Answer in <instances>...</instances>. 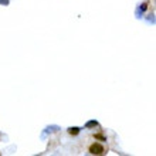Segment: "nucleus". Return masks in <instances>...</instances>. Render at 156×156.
<instances>
[{
    "label": "nucleus",
    "mask_w": 156,
    "mask_h": 156,
    "mask_svg": "<svg viewBox=\"0 0 156 156\" xmlns=\"http://www.w3.org/2000/svg\"><path fill=\"white\" fill-rule=\"evenodd\" d=\"M89 152L92 155H102L104 153V146L101 143H92L89 146Z\"/></svg>",
    "instance_id": "nucleus-1"
},
{
    "label": "nucleus",
    "mask_w": 156,
    "mask_h": 156,
    "mask_svg": "<svg viewBox=\"0 0 156 156\" xmlns=\"http://www.w3.org/2000/svg\"><path fill=\"white\" fill-rule=\"evenodd\" d=\"M146 9H148V3H142V6H139V7L136 9V16H138V17H141Z\"/></svg>",
    "instance_id": "nucleus-2"
},
{
    "label": "nucleus",
    "mask_w": 156,
    "mask_h": 156,
    "mask_svg": "<svg viewBox=\"0 0 156 156\" xmlns=\"http://www.w3.org/2000/svg\"><path fill=\"white\" fill-rule=\"evenodd\" d=\"M58 129H60V128H58V126H55V125H53V126H47L44 133H51V132H55V131H58Z\"/></svg>",
    "instance_id": "nucleus-3"
},
{
    "label": "nucleus",
    "mask_w": 156,
    "mask_h": 156,
    "mask_svg": "<svg viewBox=\"0 0 156 156\" xmlns=\"http://www.w3.org/2000/svg\"><path fill=\"white\" fill-rule=\"evenodd\" d=\"M95 126H98V122L97 121H88L85 123V128H95Z\"/></svg>",
    "instance_id": "nucleus-4"
},
{
    "label": "nucleus",
    "mask_w": 156,
    "mask_h": 156,
    "mask_svg": "<svg viewBox=\"0 0 156 156\" xmlns=\"http://www.w3.org/2000/svg\"><path fill=\"white\" fill-rule=\"evenodd\" d=\"M78 132H79V128H77V126H74V128H68V133H70V135H77Z\"/></svg>",
    "instance_id": "nucleus-5"
},
{
    "label": "nucleus",
    "mask_w": 156,
    "mask_h": 156,
    "mask_svg": "<svg viewBox=\"0 0 156 156\" xmlns=\"http://www.w3.org/2000/svg\"><path fill=\"white\" fill-rule=\"evenodd\" d=\"M0 4L1 6H7L9 4V0H0Z\"/></svg>",
    "instance_id": "nucleus-6"
},
{
    "label": "nucleus",
    "mask_w": 156,
    "mask_h": 156,
    "mask_svg": "<svg viewBox=\"0 0 156 156\" xmlns=\"http://www.w3.org/2000/svg\"><path fill=\"white\" fill-rule=\"evenodd\" d=\"M95 138H98V139H102V141H104V139H105V138H104V136H101V135H97V136H95Z\"/></svg>",
    "instance_id": "nucleus-7"
}]
</instances>
